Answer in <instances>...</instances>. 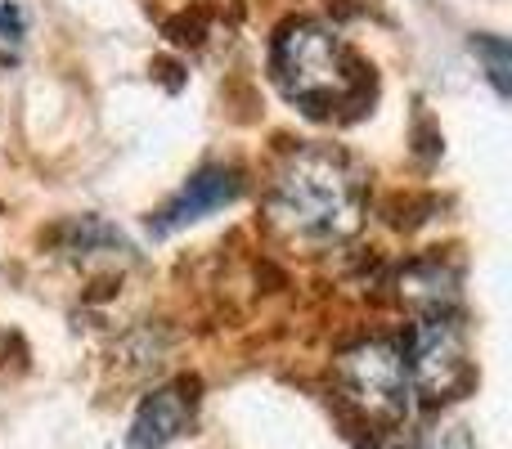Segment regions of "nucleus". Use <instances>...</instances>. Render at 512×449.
<instances>
[{"label":"nucleus","instance_id":"obj_1","mask_svg":"<svg viewBox=\"0 0 512 449\" xmlns=\"http://www.w3.org/2000/svg\"><path fill=\"white\" fill-rule=\"evenodd\" d=\"M265 216L292 243H346L364 221V180L355 162L333 144H297L274 167Z\"/></svg>","mask_w":512,"mask_h":449},{"label":"nucleus","instance_id":"obj_2","mask_svg":"<svg viewBox=\"0 0 512 449\" xmlns=\"http://www.w3.org/2000/svg\"><path fill=\"white\" fill-rule=\"evenodd\" d=\"M274 86L319 122H351L378 95L373 68L319 18H288L270 45Z\"/></svg>","mask_w":512,"mask_h":449},{"label":"nucleus","instance_id":"obj_3","mask_svg":"<svg viewBox=\"0 0 512 449\" xmlns=\"http://www.w3.org/2000/svg\"><path fill=\"white\" fill-rule=\"evenodd\" d=\"M333 391L342 409L369 432H391L409 414V373L396 337H364L333 360Z\"/></svg>","mask_w":512,"mask_h":449},{"label":"nucleus","instance_id":"obj_4","mask_svg":"<svg viewBox=\"0 0 512 449\" xmlns=\"http://www.w3.org/2000/svg\"><path fill=\"white\" fill-rule=\"evenodd\" d=\"M400 351H405L409 391H418L427 405L459 400L477 378L468 355V333L454 315H423L409 328V346H400Z\"/></svg>","mask_w":512,"mask_h":449},{"label":"nucleus","instance_id":"obj_5","mask_svg":"<svg viewBox=\"0 0 512 449\" xmlns=\"http://www.w3.org/2000/svg\"><path fill=\"white\" fill-rule=\"evenodd\" d=\"M198 414V382L194 378H176V382H162L153 387L149 396L140 400L131 418V432H126V445L131 449H162L171 441L189 432Z\"/></svg>","mask_w":512,"mask_h":449},{"label":"nucleus","instance_id":"obj_6","mask_svg":"<svg viewBox=\"0 0 512 449\" xmlns=\"http://www.w3.org/2000/svg\"><path fill=\"white\" fill-rule=\"evenodd\" d=\"M239 194H243V176L234 167H203L185 180V189H180L158 216H149V229L158 238H167V234H176V229H185V225L203 221V216L221 212V207H230Z\"/></svg>","mask_w":512,"mask_h":449},{"label":"nucleus","instance_id":"obj_7","mask_svg":"<svg viewBox=\"0 0 512 449\" xmlns=\"http://www.w3.org/2000/svg\"><path fill=\"white\" fill-rule=\"evenodd\" d=\"M400 297L414 310H423V315H450V306L459 301V274H454V265H445L441 256L414 261L400 274Z\"/></svg>","mask_w":512,"mask_h":449},{"label":"nucleus","instance_id":"obj_8","mask_svg":"<svg viewBox=\"0 0 512 449\" xmlns=\"http://www.w3.org/2000/svg\"><path fill=\"white\" fill-rule=\"evenodd\" d=\"M472 54H477L481 63H486L490 86H495L499 95H508V68H512V54H508V41H504V36H495V32L472 36Z\"/></svg>","mask_w":512,"mask_h":449},{"label":"nucleus","instance_id":"obj_9","mask_svg":"<svg viewBox=\"0 0 512 449\" xmlns=\"http://www.w3.org/2000/svg\"><path fill=\"white\" fill-rule=\"evenodd\" d=\"M418 449H477L472 445V432L463 423H454V418H445V423L427 427L423 441H418Z\"/></svg>","mask_w":512,"mask_h":449},{"label":"nucleus","instance_id":"obj_10","mask_svg":"<svg viewBox=\"0 0 512 449\" xmlns=\"http://www.w3.org/2000/svg\"><path fill=\"white\" fill-rule=\"evenodd\" d=\"M18 32H23V14L0 0V36H18Z\"/></svg>","mask_w":512,"mask_h":449}]
</instances>
